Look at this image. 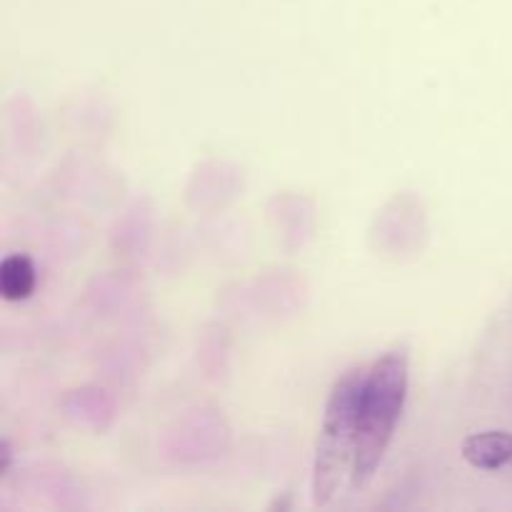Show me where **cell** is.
<instances>
[{
	"mask_svg": "<svg viewBox=\"0 0 512 512\" xmlns=\"http://www.w3.org/2000/svg\"><path fill=\"white\" fill-rule=\"evenodd\" d=\"M410 360L408 350L395 348L380 355L365 373L363 398H360L358 445L353 460V488L360 490L373 480L380 460L385 458L395 435L405 398H408Z\"/></svg>",
	"mask_w": 512,
	"mask_h": 512,
	"instance_id": "1",
	"label": "cell"
},
{
	"mask_svg": "<svg viewBox=\"0 0 512 512\" xmlns=\"http://www.w3.org/2000/svg\"><path fill=\"white\" fill-rule=\"evenodd\" d=\"M365 373H368V368H350L343 378L335 380L328 395L323 428H320L313 460L315 505H328L340 490V483L348 475V470H353Z\"/></svg>",
	"mask_w": 512,
	"mask_h": 512,
	"instance_id": "2",
	"label": "cell"
},
{
	"mask_svg": "<svg viewBox=\"0 0 512 512\" xmlns=\"http://www.w3.org/2000/svg\"><path fill=\"white\" fill-rule=\"evenodd\" d=\"M463 458L478 470H500L512 465V435L503 430L470 435L463 443Z\"/></svg>",
	"mask_w": 512,
	"mask_h": 512,
	"instance_id": "3",
	"label": "cell"
},
{
	"mask_svg": "<svg viewBox=\"0 0 512 512\" xmlns=\"http://www.w3.org/2000/svg\"><path fill=\"white\" fill-rule=\"evenodd\" d=\"M35 290V265L28 255L15 253L0 263V295L5 300H25Z\"/></svg>",
	"mask_w": 512,
	"mask_h": 512,
	"instance_id": "4",
	"label": "cell"
},
{
	"mask_svg": "<svg viewBox=\"0 0 512 512\" xmlns=\"http://www.w3.org/2000/svg\"><path fill=\"white\" fill-rule=\"evenodd\" d=\"M10 465H13V448H10V440H0V478L10 473Z\"/></svg>",
	"mask_w": 512,
	"mask_h": 512,
	"instance_id": "5",
	"label": "cell"
}]
</instances>
